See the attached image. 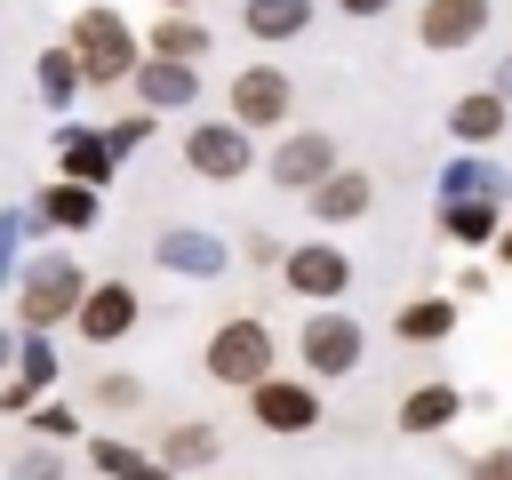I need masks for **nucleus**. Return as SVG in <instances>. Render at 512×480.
<instances>
[{"label":"nucleus","instance_id":"nucleus-1","mask_svg":"<svg viewBox=\"0 0 512 480\" xmlns=\"http://www.w3.org/2000/svg\"><path fill=\"white\" fill-rule=\"evenodd\" d=\"M88 264L80 256H64V248H32V264H16V320L32 328V336H56V328H72V304L88 296Z\"/></svg>","mask_w":512,"mask_h":480},{"label":"nucleus","instance_id":"nucleus-2","mask_svg":"<svg viewBox=\"0 0 512 480\" xmlns=\"http://www.w3.org/2000/svg\"><path fill=\"white\" fill-rule=\"evenodd\" d=\"M64 56L80 64V88H120L128 72H136V24L120 16V8H104V0H88L72 24H64Z\"/></svg>","mask_w":512,"mask_h":480},{"label":"nucleus","instance_id":"nucleus-3","mask_svg":"<svg viewBox=\"0 0 512 480\" xmlns=\"http://www.w3.org/2000/svg\"><path fill=\"white\" fill-rule=\"evenodd\" d=\"M200 368H208V384H224V392H248V384H264V376L280 368V344H272V328H264L256 312H232V320L208 336Z\"/></svg>","mask_w":512,"mask_h":480},{"label":"nucleus","instance_id":"nucleus-4","mask_svg":"<svg viewBox=\"0 0 512 480\" xmlns=\"http://www.w3.org/2000/svg\"><path fill=\"white\" fill-rule=\"evenodd\" d=\"M360 352H368V336H360V320H352V312H336V304H312V320L296 328V360H304V376H312V384L352 376V368H360Z\"/></svg>","mask_w":512,"mask_h":480},{"label":"nucleus","instance_id":"nucleus-5","mask_svg":"<svg viewBox=\"0 0 512 480\" xmlns=\"http://www.w3.org/2000/svg\"><path fill=\"white\" fill-rule=\"evenodd\" d=\"M288 104H296V80H288L280 64H248V72H232V88H224V120L248 128V136L288 128Z\"/></svg>","mask_w":512,"mask_h":480},{"label":"nucleus","instance_id":"nucleus-6","mask_svg":"<svg viewBox=\"0 0 512 480\" xmlns=\"http://www.w3.org/2000/svg\"><path fill=\"white\" fill-rule=\"evenodd\" d=\"M184 168H192L200 184H240V176L256 168V136L232 128V120H192V128H184Z\"/></svg>","mask_w":512,"mask_h":480},{"label":"nucleus","instance_id":"nucleus-7","mask_svg":"<svg viewBox=\"0 0 512 480\" xmlns=\"http://www.w3.org/2000/svg\"><path fill=\"white\" fill-rule=\"evenodd\" d=\"M248 416L264 424V432H280V440H296V432H312L320 424V384L312 376H264V384H248Z\"/></svg>","mask_w":512,"mask_h":480},{"label":"nucleus","instance_id":"nucleus-8","mask_svg":"<svg viewBox=\"0 0 512 480\" xmlns=\"http://www.w3.org/2000/svg\"><path fill=\"white\" fill-rule=\"evenodd\" d=\"M328 168H344V160H336V136H328V128H288V136H280V144L264 152V176H272L280 192H312V184H320Z\"/></svg>","mask_w":512,"mask_h":480},{"label":"nucleus","instance_id":"nucleus-9","mask_svg":"<svg viewBox=\"0 0 512 480\" xmlns=\"http://www.w3.org/2000/svg\"><path fill=\"white\" fill-rule=\"evenodd\" d=\"M280 288H296L304 304H336V296L352 288V256H344L336 240H304V248L280 256Z\"/></svg>","mask_w":512,"mask_h":480},{"label":"nucleus","instance_id":"nucleus-10","mask_svg":"<svg viewBox=\"0 0 512 480\" xmlns=\"http://www.w3.org/2000/svg\"><path fill=\"white\" fill-rule=\"evenodd\" d=\"M136 320H144V296H136L128 280H88V296L72 304V328H80L88 344H120Z\"/></svg>","mask_w":512,"mask_h":480},{"label":"nucleus","instance_id":"nucleus-11","mask_svg":"<svg viewBox=\"0 0 512 480\" xmlns=\"http://www.w3.org/2000/svg\"><path fill=\"white\" fill-rule=\"evenodd\" d=\"M96 216H104V192L48 176V184H40V200L24 208V232H32V240H40V232H96Z\"/></svg>","mask_w":512,"mask_h":480},{"label":"nucleus","instance_id":"nucleus-12","mask_svg":"<svg viewBox=\"0 0 512 480\" xmlns=\"http://www.w3.org/2000/svg\"><path fill=\"white\" fill-rule=\"evenodd\" d=\"M152 256H160V272H176V280H224V264H232V248H224L216 232H200V224H168V232L152 240Z\"/></svg>","mask_w":512,"mask_h":480},{"label":"nucleus","instance_id":"nucleus-13","mask_svg":"<svg viewBox=\"0 0 512 480\" xmlns=\"http://www.w3.org/2000/svg\"><path fill=\"white\" fill-rule=\"evenodd\" d=\"M128 88H136V112H184L192 96H200V72L192 64H168V56H136V72H128Z\"/></svg>","mask_w":512,"mask_h":480},{"label":"nucleus","instance_id":"nucleus-14","mask_svg":"<svg viewBox=\"0 0 512 480\" xmlns=\"http://www.w3.org/2000/svg\"><path fill=\"white\" fill-rule=\"evenodd\" d=\"M112 168H120V160L104 152V136H96V128H80V120H64V128H56V176H64V184L104 192V184H112Z\"/></svg>","mask_w":512,"mask_h":480},{"label":"nucleus","instance_id":"nucleus-15","mask_svg":"<svg viewBox=\"0 0 512 480\" xmlns=\"http://www.w3.org/2000/svg\"><path fill=\"white\" fill-rule=\"evenodd\" d=\"M480 24H488V0H424L416 40H424V48H472Z\"/></svg>","mask_w":512,"mask_h":480},{"label":"nucleus","instance_id":"nucleus-16","mask_svg":"<svg viewBox=\"0 0 512 480\" xmlns=\"http://www.w3.org/2000/svg\"><path fill=\"white\" fill-rule=\"evenodd\" d=\"M304 200H312V216H320V224H352V216H368L376 184H368L360 168H328V176H320V184H312Z\"/></svg>","mask_w":512,"mask_h":480},{"label":"nucleus","instance_id":"nucleus-17","mask_svg":"<svg viewBox=\"0 0 512 480\" xmlns=\"http://www.w3.org/2000/svg\"><path fill=\"white\" fill-rule=\"evenodd\" d=\"M216 456H224V440H216V424H200V416H184V424L160 432V464H168V472H208Z\"/></svg>","mask_w":512,"mask_h":480},{"label":"nucleus","instance_id":"nucleus-18","mask_svg":"<svg viewBox=\"0 0 512 480\" xmlns=\"http://www.w3.org/2000/svg\"><path fill=\"white\" fill-rule=\"evenodd\" d=\"M456 416H464V392L456 384H416L400 400V432H448Z\"/></svg>","mask_w":512,"mask_h":480},{"label":"nucleus","instance_id":"nucleus-19","mask_svg":"<svg viewBox=\"0 0 512 480\" xmlns=\"http://www.w3.org/2000/svg\"><path fill=\"white\" fill-rule=\"evenodd\" d=\"M88 472H96V480H152V472H160V456H144L136 440L88 432Z\"/></svg>","mask_w":512,"mask_h":480},{"label":"nucleus","instance_id":"nucleus-20","mask_svg":"<svg viewBox=\"0 0 512 480\" xmlns=\"http://www.w3.org/2000/svg\"><path fill=\"white\" fill-rule=\"evenodd\" d=\"M312 24V0H240V32L248 40H296Z\"/></svg>","mask_w":512,"mask_h":480},{"label":"nucleus","instance_id":"nucleus-21","mask_svg":"<svg viewBox=\"0 0 512 480\" xmlns=\"http://www.w3.org/2000/svg\"><path fill=\"white\" fill-rule=\"evenodd\" d=\"M32 96H40L48 112H72V96H80V64L64 56V40L32 56Z\"/></svg>","mask_w":512,"mask_h":480},{"label":"nucleus","instance_id":"nucleus-22","mask_svg":"<svg viewBox=\"0 0 512 480\" xmlns=\"http://www.w3.org/2000/svg\"><path fill=\"white\" fill-rule=\"evenodd\" d=\"M8 376H16L32 400H48V392H56V376H64V360H56V344H48V336H32V328H24V336H16V360H8Z\"/></svg>","mask_w":512,"mask_h":480},{"label":"nucleus","instance_id":"nucleus-23","mask_svg":"<svg viewBox=\"0 0 512 480\" xmlns=\"http://www.w3.org/2000/svg\"><path fill=\"white\" fill-rule=\"evenodd\" d=\"M144 56L200 64V56H208V24H192V8H184V16H160V24H152V40H144Z\"/></svg>","mask_w":512,"mask_h":480},{"label":"nucleus","instance_id":"nucleus-24","mask_svg":"<svg viewBox=\"0 0 512 480\" xmlns=\"http://www.w3.org/2000/svg\"><path fill=\"white\" fill-rule=\"evenodd\" d=\"M448 328H456V304H448V296H416V304H400V320H392L400 344H440Z\"/></svg>","mask_w":512,"mask_h":480},{"label":"nucleus","instance_id":"nucleus-25","mask_svg":"<svg viewBox=\"0 0 512 480\" xmlns=\"http://www.w3.org/2000/svg\"><path fill=\"white\" fill-rule=\"evenodd\" d=\"M448 128H456L464 144H488V136L504 128V96H496V88H480V96H464V104L448 112Z\"/></svg>","mask_w":512,"mask_h":480},{"label":"nucleus","instance_id":"nucleus-26","mask_svg":"<svg viewBox=\"0 0 512 480\" xmlns=\"http://www.w3.org/2000/svg\"><path fill=\"white\" fill-rule=\"evenodd\" d=\"M440 232L464 240V248H480V240H496V208H488V200H448V208H440Z\"/></svg>","mask_w":512,"mask_h":480},{"label":"nucleus","instance_id":"nucleus-27","mask_svg":"<svg viewBox=\"0 0 512 480\" xmlns=\"http://www.w3.org/2000/svg\"><path fill=\"white\" fill-rule=\"evenodd\" d=\"M24 424H32V440H48V448L80 440V408H64V400H32V408H24Z\"/></svg>","mask_w":512,"mask_h":480},{"label":"nucleus","instance_id":"nucleus-28","mask_svg":"<svg viewBox=\"0 0 512 480\" xmlns=\"http://www.w3.org/2000/svg\"><path fill=\"white\" fill-rule=\"evenodd\" d=\"M88 408H104V416H128V408H144V384H136V376H96Z\"/></svg>","mask_w":512,"mask_h":480},{"label":"nucleus","instance_id":"nucleus-29","mask_svg":"<svg viewBox=\"0 0 512 480\" xmlns=\"http://www.w3.org/2000/svg\"><path fill=\"white\" fill-rule=\"evenodd\" d=\"M96 136H104V152L120 160V152H136V144H152V112H120V120H112V128H96Z\"/></svg>","mask_w":512,"mask_h":480},{"label":"nucleus","instance_id":"nucleus-30","mask_svg":"<svg viewBox=\"0 0 512 480\" xmlns=\"http://www.w3.org/2000/svg\"><path fill=\"white\" fill-rule=\"evenodd\" d=\"M8 480H64V448H48V440H32L16 464H8Z\"/></svg>","mask_w":512,"mask_h":480},{"label":"nucleus","instance_id":"nucleus-31","mask_svg":"<svg viewBox=\"0 0 512 480\" xmlns=\"http://www.w3.org/2000/svg\"><path fill=\"white\" fill-rule=\"evenodd\" d=\"M16 248H24V208H0V288H16V264H24Z\"/></svg>","mask_w":512,"mask_h":480},{"label":"nucleus","instance_id":"nucleus-32","mask_svg":"<svg viewBox=\"0 0 512 480\" xmlns=\"http://www.w3.org/2000/svg\"><path fill=\"white\" fill-rule=\"evenodd\" d=\"M464 472H472V480H512V448H480Z\"/></svg>","mask_w":512,"mask_h":480},{"label":"nucleus","instance_id":"nucleus-33","mask_svg":"<svg viewBox=\"0 0 512 480\" xmlns=\"http://www.w3.org/2000/svg\"><path fill=\"white\" fill-rule=\"evenodd\" d=\"M24 408H32V392H24L16 376H8V384H0V416H24Z\"/></svg>","mask_w":512,"mask_h":480},{"label":"nucleus","instance_id":"nucleus-34","mask_svg":"<svg viewBox=\"0 0 512 480\" xmlns=\"http://www.w3.org/2000/svg\"><path fill=\"white\" fill-rule=\"evenodd\" d=\"M336 8H344V16H384L392 0H336Z\"/></svg>","mask_w":512,"mask_h":480},{"label":"nucleus","instance_id":"nucleus-35","mask_svg":"<svg viewBox=\"0 0 512 480\" xmlns=\"http://www.w3.org/2000/svg\"><path fill=\"white\" fill-rule=\"evenodd\" d=\"M8 360H16V336H8V320H0V376H8Z\"/></svg>","mask_w":512,"mask_h":480},{"label":"nucleus","instance_id":"nucleus-36","mask_svg":"<svg viewBox=\"0 0 512 480\" xmlns=\"http://www.w3.org/2000/svg\"><path fill=\"white\" fill-rule=\"evenodd\" d=\"M496 96H504V104H512V64H504V72H496Z\"/></svg>","mask_w":512,"mask_h":480},{"label":"nucleus","instance_id":"nucleus-37","mask_svg":"<svg viewBox=\"0 0 512 480\" xmlns=\"http://www.w3.org/2000/svg\"><path fill=\"white\" fill-rule=\"evenodd\" d=\"M496 248H504V264H512V224H496Z\"/></svg>","mask_w":512,"mask_h":480},{"label":"nucleus","instance_id":"nucleus-38","mask_svg":"<svg viewBox=\"0 0 512 480\" xmlns=\"http://www.w3.org/2000/svg\"><path fill=\"white\" fill-rule=\"evenodd\" d=\"M160 8H168V16H184V8H192V0H160Z\"/></svg>","mask_w":512,"mask_h":480},{"label":"nucleus","instance_id":"nucleus-39","mask_svg":"<svg viewBox=\"0 0 512 480\" xmlns=\"http://www.w3.org/2000/svg\"><path fill=\"white\" fill-rule=\"evenodd\" d=\"M152 480H176V472H168V464H160V472H152Z\"/></svg>","mask_w":512,"mask_h":480}]
</instances>
